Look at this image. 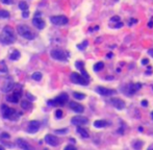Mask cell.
<instances>
[{
    "mask_svg": "<svg viewBox=\"0 0 153 150\" xmlns=\"http://www.w3.org/2000/svg\"><path fill=\"white\" fill-rule=\"evenodd\" d=\"M66 150H68V149H73V150H75V147L74 146H71V145H68V146H66V148H65Z\"/></svg>",
    "mask_w": 153,
    "mask_h": 150,
    "instance_id": "8d00e7d4",
    "label": "cell"
},
{
    "mask_svg": "<svg viewBox=\"0 0 153 150\" xmlns=\"http://www.w3.org/2000/svg\"><path fill=\"white\" fill-rule=\"evenodd\" d=\"M21 105H22L23 108H25V110H26V108L30 107L31 104H30V102H29L28 100H24V101H23L22 103H21Z\"/></svg>",
    "mask_w": 153,
    "mask_h": 150,
    "instance_id": "83f0119b",
    "label": "cell"
},
{
    "mask_svg": "<svg viewBox=\"0 0 153 150\" xmlns=\"http://www.w3.org/2000/svg\"><path fill=\"white\" fill-rule=\"evenodd\" d=\"M14 86H15V82H14V80L11 79V78H7V79L5 80L4 86L2 87V91H3L4 93L11 92V91L13 90Z\"/></svg>",
    "mask_w": 153,
    "mask_h": 150,
    "instance_id": "2e32d148",
    "label": "cell"
},
{
    "mask_svg": "<svg viewBox=\"0 0 153 150\" xmlns=\"http://www.w3.org/2000/svg\"><path fill=\"white\" fill-rule=\"evenodd\" d=\"M62 115H64V112H62V110H57L55 112V117L57 118V119H60V118H62Z\"/></svg>",
    "mask_w": 153,
    "mask_h": 150,
    "instance_id": "f546056e",
    "label": "cell"
},
{
    "mask_svg": "<svg viewBox=\"0 0 153 150\" xmlns=\"http://www.w3.org/2000/svg\"><path fill=\"white\" fill-rule=\"evenodd\" d=\"M50 55L51 58H54V60L62 61V62H65V61H67L68 58H69V53L62 50V49H53V50L51 51Z\"/></svg>",
    "mask_w": 153,
    "mask_h": 150,
    "instance_id": "277c9868",
    "label": "cell"
},
{
    "mask_svg": "<svg viewBox=\"0 0 153 150\" xmlns=\"http://www.w3.org/2000/svg\"><path fill=\"white\" fill-rule=\"evenodd\" d=\"M28 16H29V12L28 11H23V13H22V17L23 18H28Z\"/></svg>",
    "mask_w": 153,
    "mask_h": 150,
    "instance_id": "e575fe53",
    "label": "cell"
},
{
    "mask_svg": "<svg viewBox=\"0 0 153 150\" xmlns=\"http://www.w3.org/2000/svg\"><path fill=\"white\" fill-rule=\"evenodd\" d=\"M21 96H22V93H21V91L16 90L15 92H13L11 95L7 97V100H9V102H13V103H18V101L20 100Z\"/></svg>",
    "mask_w": 153,
    "mask_h": 150,
    "instance_id": "4fadbf2b",
    "label": "cell"
},
{
    "mask_svg": "<svg viewBox=\"0 0 153 150\" xmlns=\"http://www.w3.org/2000/svg\"><path fill=\"white\" fill-rule=\"evenodd\" d=\"M1 137H2V138H9V136L7 135L6 133H3L2 135H1Z\"/></svg>",
    "mask_w": 153,
    "mask_h": 150,
    "instance_id": "60d3db41",
    "label": "cell"
},
{
    "mask_svg": "<svg viewBox=\"0 0 153 150\" xmlns=\"http://www.w3.org/2000/svg\"><path fill=\"white\" fill-rule=\"evenodd\" d=\"M96 92L98 94L102 96H111V95H115L116 93V90H113V89H107V88H104V87H96Z\"/></svg>",
    "mask_w": 153,
    "mask_h": 150,
    "instance_id": "9c48e42d",
    "label": "cell"
},
{
    "mask_svg": "<svg viewBox=\"0 0 153 150\" xmlns=\"http://www.w3.org/2000/svg\"><path fill=\"white\" fill-rule=\"evenodd\" d=\"M1 64H2V67L0 68V73H6L7 72V68H6V66H5L4 62H1Z\"/></svg>",
    "mask_w": 153,
    "mask_h": 150,
    "instance_id": "1f68e13d",
    "label": "cell"
},
{
    "mask_svg": "<svg viewBox=\"0 0 153 150\" xmlns=\"http://www.w3.org/2000/svg\"><path fill=\"white\" fill-rule=\"evenodd\" d=\"M88 122H89V119L85 117H82V116H76V117H73L71 119V123L76 126L84 125V124H87Z\"/></svg>",
    "mask_w": 153,
    "mask_h": 150,
    "instance_id": "7c38bea8",
    "label": "cell"
},
{
    "mask_svg": "<svg viewBox=\"0 0 153 150\" xmlns=\"http://www.w3.org/2000/svg\"><path fill=\"white\" fill-rule=\"evenodd\" d=\"M40 129V122L32 120L28 123V126L26 128V131L28 133H36L38 130Z\"/></svg>",
    "mask_w": 153,
    "mask_h": 150,
    "instance_id": "30bf717a",
    "label": "cell"
},
{
    "mask_svg": "<svg viewBox=\"0 0 153 150\" xmlns=\"http://www.w3.org/2000/svg\"><path fill=\"white\" fill-rule=\"evenodd\" d=\"M77 133H79L82 138H84V139H88V138L90 137L88 130L84 129V128H82V127H80V126H77Z\"/></svg>",
    "mask_w": 153,
    "mask_h": 150,
    "instance_id": "ffe728a7",
    "label": "cell"
},
{
    "mask_svg": "<svg viewBox=\"0 0 153 150\" xmlns=\"http://www.w3.org/2000/svg\"><path fill=\"white\" fill-rule=\"evenodd\" d=\"M17 144H18V147L21 148V149L27 150V149H29V148H30V146H29L25 141H23L22 139H18V140H17Z\"/></svg>",
    "mask_w": 153,
    "mask_h": 150,
    "instance_id": "d6986e66",
    "label": "cell"
},
{
    "mask_svg": "<svg viewBox=\"0 0 153 150\" xmlns=\"http://www.w3.org/2000/svg\"><path fill=\"white\" fill-rule=\"evenodd\" d=\"M149 149H153V145H151V146H149Z\"/></svg>",
    "mask_w": 153,
    "mask_h": 150,
    "instance_id": "f6af8a7d",
    "label": "cell"
},
{
    "mask_svg": "<svg viewBox=\"0 0 153 150\" xmlns=\"http://www.w3.org/2000/svg\"><path fill=\"white\" fill-rule=\"evenodd\" d=\"M143 147V142L142 141H136V143L133 144V148L135 149H141Z\"/></svg>",
    "mask_w": 153,
    "mask_h": 150,
    "instance_id": "f1b7e54d",
    "label": "cell"
},
{
    "mask_svg": "<svg viewBox=\"0 0 153 150\" xmlns=\"http://www.w3.org/2000/svg\"><path fill=\"white\" fill-rule=\"evenodd\" d=\"M87 46H88V41H84V42L82 43L81 45H77V47L80 49V50H83V49L85 48Z\"/></svg>",
    "mask_w": 153,
    "mask_h": 150,
    "instance_id": "d6a6232c",
    "label": "cell"
},
{
    "mask_svg": "<svg viewBox=\"0 0 153 150\" xmlns=\"http://www.w3.org/2000/svg\"><path fill=\"white\" fill-rule=\"evenodd\" d=\"M68 128H65V129H56L55 133H60V135H66L67 133H68Z\"/></svg>",
    "mask_w": 153,
    "mask_h": 150,
    "instance_id": "4dcf8cb0",
    "label": "cell"
},
{
    "mask_svg": "<svg viewBox=\"0 0 153 150\" xmlns=\"http://www.w3.org/2000/svg\"><path fill=\"white\" fill-rule=\"evenodd\" d=\"M136 22H138V20H134V19H133V20L129 21V25H131L132 23H136Z\"/></svg>",
    "mask_w": 153,
    "mask_h": 150,
    "instance_id": "b9f144b4",
    "label": "cell"
},
{
    "mask_svg": "<svg viewBox=\"0 0 153 150\" xmlns=\"http://www.w3.org/2000/svg\"><path fill=\"white\" fill-rule=\"evenodd\" d=\"M107 125H108V122L105 121V120H97V121L94 122V126L96 128H103Z\"/></svg>",
    "mask_w": 153,
    "mask_h": 150,
    "instance_id": "ac0fdd59",
    "label": "cell"
},
{
    "mask_svg": "<svg viewBox=\"0 0 153 150\" xmlns=\"http://www.w3.org/2000/svg\"><path fill=\"white\" fill-rule=\"evenodd\" d=\"M148 26L150 27V28H151V27H153V22H152V21H150V22H149Z\"/></svg>",
    "mask_w": 153,
    "mask_h": 150,
    "instance_id": "7bdbcfd3",
    "label": "cell"
},
{
    "mask_svg": "<svg viewBox=\"0 0 153 150\" xmlns=\"http://www.w3.org/2000/svg\"><path fill=\"white\" fill-rule=\"evenodd\" d=\"M19 7H20V9L22 12L28 9V5H27V3L25 2V1H20V2H19Z\"/></svg>",
    "mask_w": 153,
    "mask_h": 150,
    "instance_id": "d4e9b609",
    "label": "cell"
},
{
    "mask_svg": "<svg viewBox=\"0 0 153 150\" xmlns=\"http://www.w3.org/2000/svg\"><path fill=\"white\" fill-rule=\"evenodd\" d=\"M50 21L52 24L57 25V26H62V25H66L67 23L69 22L68 18L66 16H53L50 18Z\"/></svg>",
    "mask_w": 153,
    "mask_h": 150,
    "instance_id": "ba28073f",
    "label": "cell"
},
{
    "mask_svg": "<svg viewBox=\"0 0 153 150\" xmlns=\"http://www.w3.org/2000/svg\"><path fill=\"white\" fill-rule=\"evenodd\" d=\"M0 149H1V150H3V147H2V146H0Z\"/></svg>",
    "mask_w": 153,
    "mask_h": 150,
    "instance_id": "7dc6e473",
    "label": "cell"
},
{
    "mask_svg": "<svg viewBox=\"0 0 153 150\" xmlns=\"http://www.w3.org/2000/svg\"><path fill=\"white\" fill-rule=\"evenodd\" d=\"M9 12L4 11V9H0V18H2V19H7L9 18Z\"/></svg>",
    "mask_w": 153,
    "mask_h": 150,
    "instance_id": "7402d4cb",
    "label": "cell"
},
{
    "mask_svg": "<svg viewBox=\"0 0 153 150\" xmlns=\"http://www.w3.org/2000/svg\"><path fill=\"white\" fill-rule=\"evenodd\" d=\"M20 56H21V54L18 50H14L13 52L11 53V55H9V58H11V61H17L20 58Z\"/></svg>",
    "mask_w": 153,
    "mask_h": 150,
    "instance_id": "44dd1931",
    "label": "cell"
},
{
    "mask_svg": "<svg viewBox=\"0 0 153 150\" xmlns=\"http://www.w3.org/2000/svg\"><path fill=\"white\" fill-rule=\"evenodd\" d=\"M42 73L41 72H34L32 74V79L37 80V81H40L41 79H42Z\"/></svg>",
    "mask_w": 153,
    "mask_h": 150,
    "instance_id": "cb8c5ba5",
    "label": "cell"
},
{
    "mask_svg": "<svg viewBox=\"0 0 153 150\" xmlns=\"http://www.w3.org/2000/svg\"><path fill=\"white\" fill-rule=\"evenodd\" d=\"M70 78H71L72 82H74V84H80V86H87L88 82H89V80L85 79L81 74H78V73H75V72L72 73Z\"/></svg>",
    "mask_w": 153,
    "mask_h": 150,
    "instance_id": "52a82bcc",
    "label": "cell"
},
{
    "mask_svg": "<svg viewBox=\"0 0 153 150\" xmlns=\"http://www.w3.org/2000/svg\"><path fill=\"white\" fill-rule=\"evenodd\" d=\"M69 106H70V108H71L72 110H74L75 112H83V110H84L83 105H81L80 103L75 102V101L69 102Z\"/></svg>",
    "mask_w": 153,
    "mask_h": 150,
    "instance_id": "9a60e30c",
    "label": "cell"
},
{
    "mask_svg": "<svg viewBox=\"0 0 153 150\" xmlns=\"http://www.w3.org/2000/svg\"><path fill=\"white\" fill-rule=\"evenodd\" d=\"M111 22H117V21H120V18L118 17V16H115L113 18H111Z\"/></svg>",
    "mask_w": 153,
    "mask_h": 150,
    "instance_id": "d590c367",
    "label": "cell"
},
{
    "mask_svg": "<svg viewBox=\"0 0 153 150\" xmlns=\"http://www.w3.org/2000/svg\"><path fill=\"white\" fill-rule=\"evenodd\" d=\"M113 56V53H109V54H107V58H111Z\"/></svg>",
    "mask_w": 153,
    "mask_h": 150,
    "instance_id": "ee69618b",
    "label": "cell"
},
{
    "mask_svg": "<svg viewBox=\"0 0 153 150\" xmlns=\"http://www.w3.org/2000/svg\"><path fill=\"white\" fill-rule=\"evenodd\" d=\"M26 95H27V97L29 98V100H34V97H33V96H31L29 93H26Z\"/></svg>",
    "mask_w": 153,
    "mask_h": 150,
    "instance_id": "74e56055",
    "label": "cell"
},
{
    "mask_svg": "<svg viewBox=\"0 0 153 150\" xmlns=\"http://www.w3.org/2000/svg\"><path fill=\"white\" fill-rule=\"evenodd\" d=\"M103 67H104V64H103L102 62L97 63V64L94 66V71H95V72H98V71L102 70V69H103Z\"/></svg>",
    "mask_w": 153,
    "mask_h": 150,
    "instance_id": "603a6c76",
    "label": "cell"
},
{
    "mask_svg": "<svg viewBox=\"0 0 153 150\" xmlns=\"http://www.w3.org/2000/svg\"><path fill=\"white\" fill-rule=\"evenodd\" d=\"M1 110H2V116L5 118V119L9 120H17L19 119V112L17 110H15L14 108L9 107L7 105L3 104L1 105Z\"/></svg>",
    "mask_w": 153,
    "mask_h": 150,
    "instance_id": "7a4b0ae2",
    "label": "cell"
},
{
    "mask_svg": "<svg viewBox=\"0 0 153 150\" xmlns=\"http://www.w3.org/2000/svg\"><path fill=\"white\" fill-rule=\"evenodd\" d=\"M17 31H18L19 35H21V37L26 39V40H33L34 39L33 31L26 25H19L18 28H17Z\"/></svg>",
    "mask_w": 153,
    "mask_h": 150,
    "instance_id": "3957f363",
    "label": "cell"
},
{
    "mask_svg": "<svg viewBox=\"0 0 153 150\" xmlns=\"http://www.w3.org/2000/svg\"><path fill=\"white\" fill-rule=\"evenodd\" d=\"M151 117H152V119H153V112H151Z\"/></svg>",
    "mask_w": 153,
    "mask_h": 150,
    "instance_id": "bcb514c9",
    "label": "cell"
},
{
    "mask_svg": "<svg viewBox=\"0 0 153 150\" xmlns=\"http://www.w3.org/2000/svg\"><path fill=\"white\" fill-rule=\"evenodd\" d=\"M1 2L4 3V4H13L14 1L13 0H1Z\"/></svg>",
    "mask_w": 153,
    "mask_h": 150,
    "instance_id": "836d02e7",
    "label": "cell"
},
{
    "mask_svg": "<svg viewBox=\"0 0 153 150\" xmlns=\"http://www.w3.org/2000/svg\"><path fill=\"white\" fill-rule=\"evenodd\" d=\"M111 103L113 105V107L117 108V110H122L126 107V103H125L122 99H120V98H111Z\"/></svg>",
    "mask_w": 153,
    "mask_h": 150,
    "instance_id": "8fae6325",
    "label": "cell"
},
{
    "mask_svg": "<svg viewBox=\"0 0 153 150\" xmlns=\"http://www.w3.org/2000/svg\"><path fill=\"white\" fill-rule=\"evenodd\" d=\"M75 66H76V68L77 69H79L80 71L81 70H83V67H84V64H83V62H80V61H78V62H76L75 63Z\"/></svg>",
    "mask_w": 153,
    "mask_h": 150,
    "instance_id": "4316f807",
    "label": "cell"
},
{
    "mask_svg": "<svg viewBox=\"0 0 153 150\" xmlns=\"http://www.w3.org/2000/svg\"><path fill=\"white\" fill-rule=\"evenodd\" d=\"M32 23L38 29H43L45 27V22L43 21L42 18H40V17H34V18H33V19H32Z\"/></svg>",
    "mask_w": 153,
    "mask_h": 150,
    "instance_id": "e0dca14e",
    "label": "cell"
},
{
    "mask_svg": "<svg viewBox=\"0 0 153 150\" xmlns=\"http://www.w3.org/2000/svg\"><path fill=\"white\" fill-rule=\"evenodd\" d=\"M45 142H46L48 145L53 146V147L57 146L58 143H60V142H58V139L53 135H47L46 137H45Z\"/></svg>",
    "mask_w": 153,
    "mask_h": 150,
    "instance_id": "5bb4252c",
    "label": "cell"
},
{
    "mask_svg": "<svg viewBox=\"0 0 153 150\" xmlns=\"http://www.w3.org/2000/svg\"><path fill=\"white\" fill-rule=\"evenodd\" d=\"M142 64L143 65H148L149 64V60H146V58H145V60H143L142 61Z\"/></svg>",
    "mask_w": 153,
    "mask_h": 150,
    "instance_id": "f35d334b",
    "label": "cell"
},
{
    "mask_svg": "<svg viewBox=\"0 0 153 150\" xmlns=\"http://www.w3.org/2000/svg\"><path fill=\"white\" fill-rule=\"evenodd\" d=\"M141 88H142V84H128L124 88V94L126 96H132Z\"/></svg>",
    "mask_w": 153,
    "mask_h": 150,
    "instance_id": "8992f818",
    "label": "cell"
},
{
    "mask_svg": "<svg viewBox=\"0 0 153 150\" xmlns=\"http://www.w3.org/2000/svg\"><path fill=\"white\" fill-rule=\"evenodd\" d=\"M142 105L143 106H147V105H148V102H147V100H143V101H142Z\"/></svg>",
    "mask_w": 153,
    "mask_h": 150,
    "instance_id": "ab89813d",
    "label": "cell"
},
{
    "mask_svg": "<svg viewBox=\"0 0 153 150\" xmlns=\"http://www.w3.org/2000/svg\"><path fill=\"white\" fill-rule=\"evenodd\" d=\"M68 100H69V96H68V94L62 93V94H60V96H57L55 99L49 101L48 104L49 105H60V106H62L64 104H66V102L68 101Z\"/></svg>",
    "mask_w": 153,
    "mask_h": 150,
    "instance_id": "5b68a950",
    "label": "cell"
},
{
    "mask_svg": "<svg viewBox=\"0 0 153 150\" xmlns=\"http://www.w3.org/2000/svg\"><path fill=\"white\" fill-rule=\"evenodd\" d=\"M16 41L15 31L11 26H5L2 30V33L0 35V43H3L5 45L13 44Z\"/></svg>",
    "mask_w": 153,
    "mask_h": 150,
    "instance_id": "6da1fadb",
    "label": "cell"
},
{
    "mask_svg": "<svg viewBox=\"0 0 153 150\" xmlns=\"http://www.w3.org/2000/svg\"><path fill=\"white\" fill-rule=\"evenodd\" d=\"M73 96L74 98L77 100H82L85 98V95H84V94H80V93H73Z\"/></svg>",
    "mask_w": 153,
    "mask_h": 150,
    "instance_id": "484cf974",
    "label": "cell"
}]
</instances>
